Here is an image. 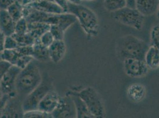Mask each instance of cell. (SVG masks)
<instances>
[{
  "label": "cell",
  "instance_id": "obj_27",
  "mask_svg": "<svg viewBox=\"0 0 159 118\" xmlns=\"http://www.w3.org/2000/svg\"><path fill=\"white\" fill-rule=\"evenodd\" d=\"M49 32L52 34L55 40H64L65 32L59 26L56 24L51 25Z\"/></svg>",
  "mask_w": 159,
  "mask_h": 118
},
{
  "label": "cell",
  "instance_id": "obj_28",
  "mask_svg": "<svg viewBox=\"0 0 159 118\" xmlns=\"http://www.w3.org/2000/svg\"><path fill=\"white\" fill-rule=\"evenodd\" d=\"M151 46L159 48V23L152 28L150 33Z\"/></svg>",
  "mask_w": 159,
  "mask_h": 118
},
{
  "label": "cell",
  "instance_id": "obj_12",
  "mask_svg": "<svg viewBox=\"0 0 159 118\" xmlns=\"http://www.w3.org/2000/svg\"><path fill=\"white\" fill-rule=\"evenodd\" d=\"M26 6L33 9L48 13L60 14L65 13L64 10L56 2L50 0H42L27 4Z\"/></svg>",
  "mask_w": 159,
  "mask_h": 118
},
{
  "label": "cell",
  "instance_id": "obj_38",
  "mask_svg": "<svg viewBox=\"0 0 159 118\" xmlns=\"http://www.w3.org/2000/svg\"><path fill=\"white\" fill-rule=\"evenodd\" d=\"M42 0H21V4L24 6H26L27 4H31V3H33L35 2H38V1H40ZM50 1H53V0H50Z\"/></svg>",
  "mask_w": 159,
  "mask_h": 118
},
{
  "label": "cell",
  "instance_id": "obj_30",
  "mask_svg": "<svg viewBox=\"0 0 159 118\" xmlns=\"http://www.w3.org/2000/svg\"><path fill=\"white\" fill-rule=\"evenodd\" d=\"M20 46H21L19 44V43L11 36H6L4 43L5 49H16Z\"/></svg>",
  "mask_w": 159,
  "mask_h": 118
},
{
  "label": "cell",
  "instance_id": "obj_24",
  "mask_svg": "<svg viewBox=\"0 0 159 118\" xmlns=\"http://www.w3.org/2000/svg\"><path fill=\"white\" fill-rule=\"evenodd\" d=\"M11 36L19 43L21 46L33 45L35 41L32 36H31L28 32L22 34L14 33L11 35Z\"/></svg>",
  "mask_w": 159,
  "mask_h": 118
},
{
  "label": "cell",
  "instance_id": "obj_4",
  "mask_svg": "<svg viewBox=\"0 0 159 118\" xmlns=\"http://www.w3.org/2000/svg\"><path fill=\"white\" fill-rule=\"evenodd\" d=\"M52 87L51 78L45 74L43 76L39 85L23 99V108L24 112L38 109L40 101L48 92L53 90Z\"/></svg>",
  "mask_w": 159,
  "mask_h": 118
},
{
  "label": "cell",
  "instance_id": "obj_18",
  "mask_svg": "<svg viewBox=\"0 0 159 118\" xmlns=\"http://www.w3.org/2000/svg\"><path fill=\"white\" fill-rule=\"evenodd\" d=\"M144 61L148 69L156 70L159 68V48L156 46L149 47L145 55Z\"/></svg>",
  "mask_w": 159,
  "mask_h": 118
},
{
  "label": "cell",
  "instance_id": "obj_6",
  "mask_svg": "<svg viewBox=\"0 0 159 118\" xmlns=\"http://www.w3.org/2000/svg\"><path fill=\"white\" fill-rule=\"evenodd\" d=\"M78 95L86 103L89 111L94 118H103L105 108L99 95L91 87H87L78 93Z\"/></svg>",
  "mask_w": 159,
  "mask_h": 118
},
{
  "label": "cell",
  "instance_id": "obj_25",
  "mask_svg": "<svg viewBox=\"0 0 159 118\" xmlns=\"http://www.w3.org/2000/svg\"><path fill=\"white\" fill-rule=\"evenodd\" d=\"M25 118H52V114L41 111L39 109L25 112L24 113Z\"/></svg>",
  "mask_w": 159,
  "mask_h": 118
},
{
  "label": "cell",
  "instance_id": "obj_31",
  "mask_svg": "<svg viewBox=\"0 0 159 118\" xmlns=\"http://www.w3.org/2000/svg\"><path fill=\"white\" fill-rule=\"evenodd\" d=\"M33 60L34 59L33 57L30 56H21L17 63L16 66L19 67L21 69H23Z\"/></svg>",
  "mask_w": 159,
  "mask_h": 118
},
{
  "label": "cell",
  "instance_id": "obj_1",
  "mask_svg": "<svg viewBox=\"0 0 159 118\" xmlns=\"http://www.w3.org/2000/svg\"><path fill=\"white\" fill-rule=\"evenodd\" d=\"M43 76L35 60H32L19 74L16 83V91L19 98H26L29 93L39 85Z\"/></svg>",
  "mask_w": 159,
  "mask_h": 118
},
{
  "label": "cell",
  "instance_id": "obj_33",
  "mask_svg": "<svg viewBox=\"0 0 159 118\" xmlns=\"http://www.w3.org/2000/svg\"><path fill=\"white\" fill-rule=\"evenodd\" d=\"M11 66V64L6 60L2 59L0 60V82L6 73L7 72V70Z\"/></svg>",
  "mask_w": 159,
  "mask_h": 118
},
{
  "label": "cell",
  "instance_id": "obj_26",
  "mask_svg": "<svg viewBox=\"0 0 159 118\" xmlns=\"http://www.w3.org/2000/svg\"><path fill=\"white\" fill-rule=\"evenodd\" d=\"M28 32V23L25 17H22L17 21L15 26V33L22 34L27 33Z\"/></svg>",
  "mask_w": 159,
  "mask_h": 118
},
{
  "label": "cell",
  "instance_id": "obj_41",
  "mask_svg": "<svg viewBox=\"0 0 159 118\" xmlns=\"http://www.w3.org/2000/svg\"><path fill=\"white\" fill-rule=\"evenodd\" d=\"M156 15H157V19H158L159 21V7H158V8H157V11H156Z\"/></svg>",
  "mask_w": 159,
  "mask_h": 118
},
{
  "label": "cell",
  "instance_id": "obj_22",
  "mask_svg": "<svg viewBox=\"0 0 159 118\" xmlns=\"http://www.w3.org/2000/svg\"><path fill=\"white\" fill-rule=\"evenodd\" d=\"M21 55L16 49H4L1 53V58L2 60L9 62L12 65L16 66Z\"/></svg>",
  "mask_w": 159,
  "mask_h": 118
},
{
  "label": "cell",
  "instance_id": "obj_40",
  "mask_svg": "<svg viewBox=\"0 0 159 118\" xmlns=\"http://www.w3.org/2000/svg\"><path fill=\"white\" fill-rule=\"evenodd\" d=\"M69 2L75 4H80L81 0H67Z\"/></svg>",
  "mask_w": 159,
  "mask_h": 118
},
{
  "label": "cell",
  "instance_id": "obj_32",
  "mask_svg": "<svg viewBox=\"0 0 159 118\" xmlns=\"http://www.w3.org/2000/svg\"><path fill=\"white\" fill-rule=\"evenodd\" d=\"M16 49L22 56H30L33 57V45L20 46Z\"/></svg>",
  "mask_w": 159,
  "mask_h": 118
},
{
  "label": "cell",
  "instance_id": "obj_14",
  "mask_svg": "<svg viewBox=\"0 0 159 118\" xmlns=\"http://www.w3.org/2000/svg\"><path fill=\"white\" fill-rule=\"evenodd\" d=\"M159 0H135V8L144 17L156 13Z\"/></svg>",
  "mask_w": 159,
  "mask_h": 118
},
{
  "label": "cell",
  "instance_id": "obj_11",
  "mask_svg": "<svg viewBox=\"0 0 159 118\" xmlns=\"http://www.w3.org/2000/svg\"><path fill=\"white\" fill-rule=\"evenodd\" d=\"M60 98L61 97L57 92L53 90H51L42 99L38 109L52 114L58 104Z\"/></svg>",
  "mask_w": 159,
  "mask_h": 118
},
{
  "label": "cell",
  "instance_id": "obj_5",
  "mask_svg": "<svg viewBox=\"0 0 159 118\" xmlns=\"http://www.w3.org/2000/svg\"><path fill=\"white\" fill-rule=\"evenodd\" d=\"M111 15L113 19L117 22L139 31L142 29L145 19L136 8L127 6L111 12Z\"/></svg>",
  "mask_w": 159,
  "mask_h": 118
},
{
  "label": "cell",
  "instance_id": "obj_20",
  "mask_svg": "<svg viewBox=\"0 0 159 118\" xmlns=\"http://www.w3.org/2000/svg\"><path fill=\"white\" fill-rule=\"evenodd\" d=\"M51 25L42 23H28V33L32 36L34 39L40 37L47 32L49 31Z\"/></svg>",
  "mask_w": 159,
  "mask_h": 118
},
{
  "label": "cell",
  "instance_id": "obj_39",
  "mask_svg": "<svg viewBox=\"0 0 159 118\" xmlns=\"http://www.w3.org/2000/svg\"><path fill=\"white\" fill-rule=\"evenodd\" d=\"M126 6L135 8V0H126Z\"/></svg>",
  "mask_w": 159,
  "mask_h": 118
},
{
  "label": "cell",
  "instance_id": "obj_23",
  "mask_svg": "<svg viewBox=\"0 0 159 118\" xmlns=\"http://www.w3.org/2000/svg\"><path fill=\"white\" fill-rule=\"evenodd\" d=\"M103 6L111 13L126 6V0H103Z\"/></svg>",
  "mask_w": 159,
  "mask_h": 118
},
{
  "label": "cell",
  "instance_id": "obj_13",
  "mask_svg": "<svg viewBox=\"0 0 159 118\" xmlns=\"http://www.w3.org/2000/svg\"><path fill=\"white\" fill-rule=\"evenodd\" d=\"M16 23L7 10H0V31L6 36H10L15 33Z\"/></svg>",
  "mask_w": 159,
  "mask_h": 118
},
{
  "label": "cell",
  "instance_id": "obj_8",
  "mask_svg": "<svg viewBox=\"0 0 159 118\" xmlns=\"http://www.w3.org/2000/svg\"><path fill=\"white\" fill-rule=\"evenodd\" d=\"M21 69L19 67L12 65L3 76L0 82V90L3 94L10 96H16V83L17 76Z\"/></svg>",
  "mask_w": 159,
  "mask_h": 118
},
{
  "label": "cell",
  "instance_id": "obj_3",
  "mask_svg": "<svg viewBox=\"0 0 159 118\" xmlns=\"http://www.w3.org/2000/svg\"><path fill=\"white\" fill-rule=\"evenodd\" d=\"M68 13L74 14L79 21L80 26L90 37L97 36L99 21L96 14L92 10L81 4L68 3Z\"/></svg>",
  "mask_w": 159,
  "mask_h": 118
},
{
  "label": "cell",
  "instance_id": "obj_16",
  "mask_svg": "<svg viewBox=\"0 0 159 118\" xmlns=\"http://www.w3.org/2000/svg\"><path fill=\"white\" fill-rule=\"evenodd\" d=\"M69 94L73 98L75 103L77 118H94V116L89 111L87 106L84 102L81 99L77 92H70Z\"/></svg>",
  "mask_w": 159,
  "mask_h": 118
},
{
  "label": "cell",
  "instance_id": "obj_9",
  "mask_svg": "<svg viewBox=\"0 0 159 118\" xmlns=\"http://www.w3.org/2000/svg\"><path fill=\"white\" fill-rule=\"evenodd\" d=\"M122 62L126 75L133 78H139L146 76L149 69L144 60L128 59L124 60Z\"/></svg>",
  "mask_w": 159,
  "mask_h": 118
},
{
  "label": "cell",
  "instance_id": "obj_43",
  "mask_svg": "<svg viewBox=\"0 0 159 118\" xmlns=\"http://www.w3.org/2000/svg\"><path fill=\"white\" fill-rule=\"evenodd\" d=\"M81 1H93V0H81Z\"/></svg>",
  "mask_w": 159,
  "mask_h": 118
},
{
  "label": "cell",
  "instance_id": "obj_29",
  "mask_svg": "<svg viewBox=\"0 0 159 118\" xmlns=\"http://www.w3.org/2000/svg\"><path fill=\"white\" fill-rule=\"evenodd\" d=\"M40 42L47 47H49L51 46L53 41H54V38H53L52 34L51 33L48 31L45 33H44L40 37Z\"/></svg>",
  "mask_w": 159,
  "mask_h": 118
},
{
  "label": "cell",
  "instance_id": "obj_37",
  "mask_svg": "<svg viewBox=\"0 0 159 118\" xmlns=\"http://www.w3.org/2000/svg\"><path fill=\"white\" fill-rule=\"evenodd\" d=\"M6 36L4 35V33H2L0 31V53H2L4 48V43H5V40H6Z\"/></svg>",
  "mask_w": 159,
  "mask_h": 118
},
{
  "label": "cell",
  "instance_id": "obj_19",
  "mask_svg": "<svg viewBox=\"0 0 159 118\" xmlns=\"http://www.w3.org/2000/svg\"><path fill=\"white\" fill-rule=\"evenodd\" d=\"M127 95L131 100L134 102H139L146 95L145 87L139 83L133 84L128 87Z\"/></svg>",
  "mask_w": 159,
  "mask_h": 118
},
{
  "label": "cell",
  "instance_id": "obj_17",
  "mask_svg": "<svg viewBox=\"0 0 159 118\" xmlns=\"http://www.w3.org/2000/svg\"><path fill=\"white\" fill-rule=\"evenodd\" d=\"M33 57L35 60L39 61L41 62H47L51 61L49 56V48L44 46L40 42V39L35 40L33 44Z\"/></svg>",
  "mask_w": 159,
  "mask_h": 118
},
{
  "label": "cell",
  "instance_id": "obj_2",
  "mask_svg": "<svg viewBox=\"0 0 159 118\" xmlns=\"http://www.w3.org/2000/svg\"><path fill=\"white\" fill-rule=\"evenodd\" d=\"M148 48L149 46L144 41L134 36L126 35L118 40L116 52L118 58L122 61L128 59L144 60Z\"/></svg>",
  "mask_w": 159,
  "mask_h": 118
},
{
  "label": "cell",
  "instance_id": "obj_21",
  "mask_svg": "<svg viewBox=\"0 0 159 118\" xmlns=\"http://www.w3.org/2000/svg\"><path fill=\"white\" fill-rule=\"evenodd\" d=\"M7 11L16 22L23 17V6L20 2L15 1L8 7Z\"/></svg>",
  "mask_w": 159,
  "mask_h": 118
},
{
  "label": "cell",
  "instance_id": "obj_35",
  "mask_svg": "<svg viewBox=\"0 0 159 118\" xmlns=\"http://www.w3.org/2000/svg\"><path fill=\"white\" fill-rule=\"evenodd\" d=\"M14 2V0H0V10H7Z\"/></svg>",
  "mask_w": 159,
  "mask_h": 118
},
{
  "label": "cell",
  "instance_id": "obj_15",
  "mask_svg": "<svg viewBox=\"0 0 159 118\" xmlns=\"http://www.w3.org/2000/svg\"><path fill=\"white\" fill-rule=\"evenodd\" d=\"M48 48L51 60L55 63L60 61L66 53V44L64 40H54Z\"/></svg>",
  "mask_w": 159,
  "mask_h": 118
},
{
  "label": "cell",
  "instance_id": "obj_34",
  "mask_svg": "<svg viewBox=\"0 0 159 118\" xmlns=\"http://www.w3.org/2000/svg\"><path fill=\"white\" fill-rule=\"evenodd\" d=\"M9 98H10V96L8 95L4 94L2 97L0 99V118H1L2 112H3L4 107L6 105L7 100H8Z\"/></svg>",
  "mask_w": 159,
  "mask_h": 118
},
{
  "label": "cell",
  "instance_id": "obj_10",
  "mask_svg": "<svg viewBox=\"0 0 159 118\" xmlns=\"http://www.w3.org/2000/svg\"><path fill=\"white\" fill-rule=\"evenodd\" d=\"M23 100L17 95L10 96L2 113V118H23Z\"/></svg>",
  "mask_w": 159,
  "mask_h": 118
},
{
  "label": "cell",
  "instance_id": "obj_7",
  "mask_svg": "<svg viewBox=\"0 0 159 118\" xmlns=\"http://www.w3.org/2000/svg\"><path fill=\"white\" fill-rule=\"evenodd\" d=\"M52 116L54 118H77L75 103L69 94L60 98L58 104L52 113Z\"/></svg>",
  "mask_w": 159,
  "mask_h": 118
},
{
  "label": "cell",
  "instance_id": "obj_36",
  "mask_svg": "<svg viewBox=\"0 0 159 118\" xmlns=\"http://www.w3.org/2000/svg\"><path fill=\"white\" fill-rule=\"evenodd\" d=\"M53 1L61 7L64 10L65 13H68V1L67 0H53Z\"/></svg>",
  "mask_w": 159,
  "mask_h": 118
},
{
  "label": "cell",
  "instance_id": "obj_44",
  "mask_svg": "<svg viewBox=\"0 0 159 118\" xmlns=\"http://www.w3.org/2000/svg\"><path fill=\"white\" fill-rule=\"evenodd\" d=\"M15 1H18V2H21V0H14Z\"/></svg>",
  "mask_w": 159,
  "mask_h": 118
},
{
  "label": "cell",
  "instance_id": "obj_42",
  "mask_svg": "<svg viewBox=\"0 0 159 118\" xmlns=\"http://www.w3.org/2000/svg\"><path fill=\"white\" fill-rule=\"evenodd\" d=\"M3 93H2V92H1V91L0 90V99L2 97V96H3Z\"/></svg>",
  "mask_w": 159,
  "mask_h": 118
}]
</instances>
